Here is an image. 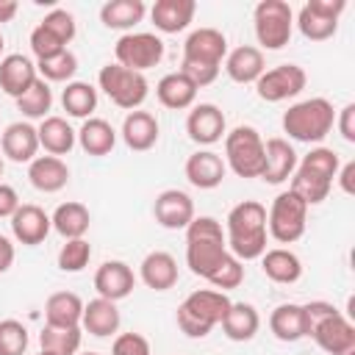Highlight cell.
<instances>
[{
	"mask_svg": "<svg viewBox=\"0 0 355 355\" xmlns=\"http://www.w3.org/2000/svg\"><path fill=\"white\" fill-rule=\"evenodd\" d=\"M294 25H297L300 33H302L305 39H311V42H324V39H330V36L338 31V19H330V17L319 14V11H313L308 3L300 8Z\"/></svg>",
	"mask_w": 355,
	"mask_h": 355,
	"instance_id": "obj_40",
	"label": "cell"
},
{
	"mask_svg": "<svg viewBox=\"0 0 355 355\" xmlns=\"http://www.w3.org/2000/svg\"><path fill=\"white\" fill-rule=\"evenodd\" d=\"M186 180L194 186V189H216L225 175H227V166H225V158L214 150H197L186 158Z\"/></svg>",
	"mask_w": 355,
	"mask_h": 355,
	"instance_id": "obj_19",
	"label": "cell"
},
{
	"mask_svg": "<svg viewBox=\"0 0 355 355\" xmlns=\"http://www.w3.org/2000/svg\"><path fill=\"white\" fill-rule=\"evenodd\" d=\"M61 105L75 119H89L97 108V89L86 80H69L61 92Z\"/></svg>",
	"mask_w": 355,
	"mask_h": 355,
	"instance_id": "obj_37",
	"label": "cell"
},
{
	"mask_svg": "<svg viewBox=\"0 0 355 355\" xmlns=\"http://www.w3.org/2000/svg\"><path fill=\"white\" fill-rule=\"evenodd\" d=\"M39 133V147H44L50 155L61 158V155H69V150L75 147L78 136L72 130V125L64 119V116H44L36 128Z\"/></svg>",
	"mask_w": 355,
	"mask_h": 355,
	"instance_id": "obj_31",
	"label": "cell"
},
{
	"mask_svg": "<svg viewBox=\"0 0 355 355\" xmlns=\"http://www.w3.org/2000/svg\"><path fill=\"white\" fill-rule=\"evenodd\" d=\"M67 44L61 39H55L44 25H36L31 31V53L36 55V61H44V58H53L58 53H64Z\"/></svg>",
	"mask_w": 355,
	"mask_h": 355,
	"instance_id": "obj_45",
	"label": "cell"
},
{
	"mask_svg": "<svg viewBox=\"0 0 355 355\" xmlns=\"http://www.w3.org/2000/svg\"><path fill=\"white\" fill-rule=\"evenodd\" d=\"M114 55H116V64L125 67V69H133V72H147L153 67L161 64L164 58V42L161 36L155 33H122L114 44Z\"/></svg>",
	"mask_w": 355,
	"mask_h": 355,
	"instance_id": "obj_11",
	"label": "cell"
},
{
	"mask_svg": "<svg viewBox=\"0 0 355 355\" xmlns=\"http://www.w3.org/2000/svg\"><path fill=\"white\" fill-rule=\"evenodd\" d=\"M266 208L258 200H241L230 208L225 219V241L227 252L241 263L255 261L266 252Z\"/></svg>",
	"mask_w": 355,
	"mask_h": 355,
	"instance_id": "obj_1",
	"label": "cell"
},
{
	"mask_svg": "<svg viewBox=\"0 0 355 355\" xmlns=\"http://www.w3.org/2000/svg\"><path fill=\"white\" fill-rule=\"evenodd\" d=\"M341 166V158L330 147H313L302 161H297V169L291 175V191L311 208L327 200L336 172Z\"/></svg>",
	"mask_w": 355,
	"mask_h": 355,
	"instance_id": "obj_3",
	"label": "cell"
},
{
	"mask_svg": "<svg viewBox=\"0 0 355 355\" xmlns=\"http://www.w3.org/2000/svg\"><path fill=\"white\" fill-rule=\"evenodd\" d=\"M75 136L86 155H108L116 144V130L111 128V122H105L100 116L83 119V125H80V130H75Z\"/></svg>",
	"mask_w": 355,
	"mask_h": 355,
	"instance_id": "obj_32",
	"label": "cell"
},
{
	"mask_svg": "<svg viewBox=\"0 0 355 355\" xmlns=\"http://www.w3.org/2000/svg\"><path fill=\"white\" fill-rule=\"evenodd\" d=\"M308 6H311L313 11L330 17V19H338V17L344 14V8H347L344 0H308Z\"/></svg>",
	"mask_w": 355,
	"mask_h": 355,
	"instance_id": "obj_51",
	"label": "cell"
},
{
	"mask_svg": "<svg viewBox=\"0 0 355 355\" xmlns=\"http://www.w3.org/2000/svg\"><path fill=\"white\" fill-rule=\"evenodd\" d=\"M194 0H155V6L150 8V19L161 33H180L194 19Z\"/></svg>",
	"mask_w": 355,
	"mask_h": 355,
	"instance_id": "obj_25",
	"label": "cell"
},
{
	"mask_svg": "<svg viewBox=\"0 0 355 355\" xmlns=\"http://www.w3.org/2000/svg\"><path fill=\"white\" fill-rule=\"evenodd\" d=\"M17 11H19V6L14 0H0V25L3 22H11L17 17Z\"/></svg>",
	"mask_w": 355,
	"mask_h": 355,
	"instance_id": "obj_54",
	"label": "cell"
},
{
	"mask_svg": "<svg viewBox=\"0 0 355 355\" xmlns=\"http://www.w3.org/2000/svg\"><path fill=\"white\" fill-rule=\"evenodd\" d=\"M19 205H22V202H19L17 189L8 186V183H0V219H11Z\"/></svg>",
	"mask_w": 355,
	"mask_h": 355,
	"instance_id": "obj_50",
	"label": "cell"
},
{
	"mask_svg": "<svg viewBox=\"0 0 355 355\" xmlns=\"http://www.w3.org/2000/svg\"><path fill=\"white\" fill-rule=\"evenodd\" d=\"M255 39L266 50H283L294 31V11L286 0H261L252 11Z\"/></svg>",
	"mask_w": 355,
	"mask_h": 355,
	"instance_id": "obj_9",
	"label": "cell"
},
{
	"mask_svg": "<svg viewBox=\"0 0 355 355\" xmlns=\"http://www.w3.org/2000/svg\"><path fill=\"white\" fill-rule=\"evenodd\" d=\"M261 269L272 283H280V286H291L302 277V261L297 258V252H291L286 247L266 250L261 255Z\"/></svg>",
	"mask_w": 355,
	"mask_h": 355,
	"instance_id": "obj_29",
	"label": "cell"
},
{
	"mask_svg": "<svg viewBox=\"0 0 355 355\" xmlns=\"http://www.w3.org/2000/svg\"><path fill=\"white\" fill-rule=\"evenodd\" d=\"M83 355H100V352H83Z\"/></svg>",
	"mask_w": 355,
	"mask_h": 355,
	"instance_id": "obj_57",
	"label": "cell"
},
{
	"mask_svg": "<svg viewBox=\"0 0 355 355\" xmlns=\"http://www.w3.org/2000/svg\"><path fill=\"white\" fill-rule=\"evenodd\" d=\"M230 297L216 288H197L178 305V327L189 338H205L227 313Z\"/></svg>",
	"mask_w": 355,
	"mask_h": 355,
	"instance_id": "obj_5",
	"label": "cell"
},
{
	"mask_svg": "<svg viewBox=\"0 0 355 355\" xmlns=\"http://www.w3.org/2000/svg\"><path fill=\"white\" fill-rule=\"evenodd\" d=\"M338 308L333 305V302H324V300H313V302H305L302 305V316H305V336L311 338V333L327 319V316H333Z\"/></svg>",
	"mask_w": 355,
	"mask_h": 355,
	"instance_id": "obj_48",
	"label": "cell"
},
{
	"mask_svg": "<svg viewBox=\"0 0 355 355\" xmlns=\"http://www.w3.org/2000/svg\"><path fill=\"white\" fill-rule=\"evenodd\" d=\"M297 169V153L294 147L288 144V139H280V136H272L263 141V172H261V180L277 186L283 180H288Z\"/></svg>",
	"mask_w": 355,
	"mask_h": 355,
	"instance_id": "obj_18",
	"label": "cell"
},
{
	"mask_svg": "<svg viewBox=\"0 0 355 355\" xmlns=\"http://www.w3.org/2000/svg\"><path fill=\"white\" fill-rule=\"evenodd\" d=\"M39 355H47V352H39Z\"/></svg>",
	"mask_w": 355,
	"mask_h": 355,
	"instance_id": "obj_58",
	"label": "cell"
},
{
	"mask_svg": "<svg viewBox=\"0 0 355 355\" xmlns=\"http://www.w3.org/2000/svg\"><path fill=\"white\" fill-rule=\"evenodd\" d=\"M39 25H44L55 39H61L64 44H69L75 39V17L67 8H53Z\"/></svg>",
	"mask_w": 355,
	"mask_h": 355,
	"instance_id": "obj_46",
	"label": "cell"
},
{
	"mask_svg": "<svg viewBox=\"0 0 355 355\" xmlns=\"http://www.w3.org/2000/svg\"><path fill=\"white\" fill-rule=\"evenodd\" d=\"M336 125H338V133H341V139L344 141H355V103H347L341 111H338V116H336Z\"/></svg>",
	"mask_w": 355,
	"mask_h": 355,
	"instance_id": "obj_49",
	"label": "cell"
},
{
	"mask_svg": "<svg viewBox=\"0 0 355 355\" xmlns=\"http://www.w3.org/2000/svg\"><path fill=\"white\" fill-rule=\"evenodd\" d=\"M269 330L277 341H300L305 338V316H302V305L297 302H283L269 313Z\"/></svg>",
	"mask_w": 355,
	"mask_h": 355,
	"instance_id": "obj_35",
	"label": "cell"
},
{
	"mask_svg": "<svg viewBox=\"0 0 355 355\" xmlns=\"http://www.w3.org/2000/svg\"><path fill=\"white\" fill-rule=\"evenodd\" d=\"M263 53L252 44H241L225 55V72L233 83H255L263 75Z\"/></svg>",
	"mask_w": 355,
	"mask_h": 355,
	"instance_id": "obj_26",
	"label": "cell"
},
{
	"mask_svg": "<svg viewBox=\"0 0 355 355\" xmlns=\"http://www.w3.org/2000/svg\"><path fill=\"white\" fill-rule=\"evenodd\" d=\"M311 338L327 352V355H355V324L336 311L333 316H327L313 333Z\"/></svg>",
	"mask_w": 355,
	"mask_h": 355,
	"instance_id": "obj_15",
	"label": "cell"
},
{
	"mask_svg": "<svg viewBox=\"0 0 355 355\" xmlns=\"http://www.w3.org/2000/svg\"><path fill=\"white\" fill-rule=\"evenodd\" d=\"M83 300L75 291H55L44 302V324L53 327H80Z\"/></svg>",
	"mask_w": 355,
	"mask_h": 355,
	"instance_id": "obj_30",
	"label": "cell"
},
{
	"mask_svg": "<svg viewBox=\"0 0 355 355\" xmlns=\"http://www.w3.org/2000/svg\"><path fill=\"white\" fill-rule=\"evenodd\" d=\"M28 327L17 319L0 322V355H25L28 349Z\"/></svg>",
	"mask_w": 355,
	"mask_h": 355,
	"instance_id": "obj_44",
	"label": "cell"
},
{
	"mask_svg": "<svg viewBox=\"0 0 355 355\" xmlns=\"http://www.w3.org/2000/svg\"><path fill=\"white\" fill-rule=\"evenodd\" d=\"M50 222H53V230L58 236H64V241L67 239H83L86 230H89V225H92V214H89V208L83 202L69 200V202H61L53 211Z\"/></svg>",
	"mask_w": 355,
	"mask_h": 355,
	"instance_id": "obj_34",
	"label": "cell"
},
{
	"mask_svg": "<svg viewBox=\"0 0 355 355\" xmlns=\"http://www.w3.org/2000/svg\"><path fill=\"white\" fill-rule=\"evenodd\" d=\"M83 330L80 327H53L44 324L39 333V347L47 355H78Z\"/></svg>",
	"mask_w": 355,
	"mask_h": 355,
	"instance_id": "obj_38",
	"label": "cell"
},
{
	"mask_svg": "<svg viewBox=\"0 0 355 355\" xmlns=\"http://www.w3.org/2000/svg\"><path fill=\"white\" fill-rule=\"evenodd\" d=\"M39 72H36V64L22 55V53H11V55H3L0 58V89L8 94V97H22L33 83H36Z\"/></svg>",
	"mask_w": 355,
	"mask_h": 355,
	"instance_id": "obj_21",
	"label": "cell"
},
{
	"mask_svg": "<svg viewBox=\"0 0 355 355\" xmlns=\"http://www.w3.org/2000/svg\"><path fill=\"white\" fill-rule=\"evenodd\" d=\"M139 277L153 291H169L178 283V261L164 250H153L139 263Z\"/></svg>",
	"mask_w": 355,
	"mask_h": 355,
	"instance_id": "obj_24",
	"label": "cell"
},
{
	"mask_svg": "<svg viewBox=\"0 0 355 355\" xmlns=\"http://www.w3.org/2000/svg\"><path fill=\"white\" fill-rule=\"evenodd\" d=\"M147 8L141 0H108L103 8H100V22L105 28H114V31H133V25H139L144 19Z\"/></svg>",
	"mask_w": 355,
	"mask_h": 355,
	"instance_id": "obj_36",
	"label": "cell"
},
{
	"mask_svg": "<svg viewBox=\"0 0 355 355\" xmlns=\"http://www.w3.org/2000/svg\"><path fill=\"white\" fill-rule=\"evenodd\" d=\"M244 280V263L236 258V255H225L222 263L208 275V283L216 288V291H227V288H239Z\"/></svg>",
	"mask_w": 355,
	"mask_h": 355,
	"instance_id": "obj_43",
	"label": "cell"
},
{
	"mask_svg": "<svg viewBox=\"0 0 355 355\" xmlns=\"http://www.w3.org/2000/svg\"><path fill=\"white\" fill-rule=\"evenodd\" d=\"M92 261V244L86 239H67L58 250V269L61 272H83Z\"/></svg>",
	"mask_w": 355,
	"mask_h": 355,
	"instance_id": "obj_42",
	"label": "cell"
},
{
	"mask_svg": "<svg viewBox=\"0 0 355 355\" xmlns=\"http://www.w3.org/2000/svg\"><path fill=\"white\" fill-rule=\"evenodd\" d=\"M227 55V39L216 28H197L183 42L180 72L200 89L219 78V69Z\"/></svg>",
	"mask_w": 355,
	"mask_h": 355,
	"instance_id": "obj_2",
	"label": "cell"
},
{
	"mask_svg": "<svg viewBox=\"0 0 355 355\" xmlns=\"http://www.w3.org/2000/svg\"><path fill=\"white\" fill-rule=\"evenodd\" d=\"M119 322H122V316H119V308H116V302H111V300H103V297L83 302L80 330H86L89 336H97V338H108V336H114V333L119 330Z\"/></svg>",
	"mask_w": 355,
	"mask_h": 355,
	"instance_id": "obj_23",
	"label": "cell"
},
{
	"mask_svg": "<svg viewBox=\"0 0 355 355\" xmlns=\"http://www.w3.org/2000/svg\"><path fill=\"white\" fill-rule=\"evenodd\" d=\"M155 97L164 108L169 111H183V108H191L194 100H197V86L178 69V72H169L164 75L158 83H155Z\"/></svg>",
	"mask_w": 355,
	"mask_h": 355,
	"instance_id": "obj_27",
	"label": "cell"
},
{
	"mask_svg": "<svg viewBox=\"0 0 355 355\" xmlns=\"http://www.w3.org/2000/svg\"><path fill=\"white\" fill-rule=\"evenodd\" d=\"M119 133L130 150L144 153V150L155 147V141H158V119L150 111H128Z\"/></svg>",
	"mask_w": 355,
	"mask_h": 355,
	"instance_id": "obj_28",
	"label": "cell"
},
{
	"mask_svg": "<svg viewBox=\"0 0 355 355\" xmlns=\"http://www.w3.org/2000/svg\"><path fill=\"white\" fill-rule=\"evenodd\" d=\"M17 108L28 119H44V116H50L47 114L53 108V89H50V83L42 80V78H36V83L22 97H17Z\"/></svg>",
	"mask_w": 355,
	"mask_h": 355,
	"instance_id": "obj_39",
	"label": "cell"
},
{
	"mask_svg": "<svg viewBox=\"0 0 355 355\" xmlns=\"http://www.w3.org/2000/svg\"><path fill=\"white\" fill-rule=\"evenodd\" d=\"M219 324L230 341H250V338H255V333L261 327V316H258L255 305H250V302H230V308Z\"/></svg>",
	"mask_w": 355,
	"mask_h": 355,
	"instance_id": "obj_33",
	"label": "cell"
},
{
	"mask_svg": "<svg viewBox=\"0 0 355 355\" xmlns=\"http://www.w3.org/2000/svg\"><path fill=\"white\" fill-rule=\"evenodd\" d=\"M133 286H136V275L125 261H103L94 272V288H97V297L103 300L119 302L130 297Z\"/></svg>",
	"mask_w": 355,
	"mask_h": 355,
	"instance_id": "obj_17",
	"label": "cell"
},
{
	"mask_svg": "<svg viewBox=\"0 0 355 355\" xmlns=\"http://www.w3.org/2000/svg\"><path fill=\"white\" fill-rule=\"evenodd\" d=\"M155 222L166 230H186L194 219V200L180 189H164L153 202Z\"/></svg>",
	"mask_w": 355,
	"mask_h": 355,
	"instance_id": "obj_14",
	"label": "cell"
},
{
	"mask_svg": "<svg viewBox=\"0 0 355 355\" xmlns=\"http://www.w3.org/2000/svg\"><path fill=\"white\" fill-rule=\"evenodd\" d=\"M28 180L36 191H44V194H55L61 191L67 183H69V166L64 158H55V155H36L31 164H28Z\"/></svg>",
	"mask_w": 355,
	"mask_h": 355,
	"instance_id": "obj_22",
	"label": "cell"
},
{
	"mask_svg": "<svg viewBox=\"0 0 355 355\" xmlns=\"http://www.w3.org/2000/svg\"><path fill=\"white\" fill-rule=\"evenodd\" d=\"M97 83L105 92V97L125 111H139V105L147 100L150 92V83L141 72L125 69L119 64H105L97 75Z\"/></svg>",
	"mask_w": 355,
	"mask_h": 355,
	"instance_id": "obj_10",
	"label": "cell"
},
{
	"mask_svg": "<svg viewBox=\"0 0 355 355\" xmlns=\"http://www.w3.org/2000/svg\"><path fill=\"white\" fill-rule=\"evenodd\" d=\"M227 255L225 230L214 216H194L186 227V266L191 275L205 277L222 263Z\"/></svg>",
	"mask_w": 355,
	"mask_h": 355,
	"instance_id": "obj_4",
	"label": "cell"
},
{
	"mask_svg": "<svg viewBox=\"0 0 355 355\" xmlns=\"http://www.w3.org/2000/svg\"><path fill=\"white\" fill-rule=\"evenodd\" d=\"M14 263V244L8 236H0V275L8 272Z\"/></svg>",
	"mask_w": 355,
	"mask_h": 355,
	"instance_id": "obj_53",
	"label": "cell"
},
{
	"mask_svg": "<svg viewBox=\"0 0 355 355\" xmlns=\"http://www.w3.org/2000/svg\"><path fill=\"white\" fill-rule=\"evenodd\" d=\"M186 133L194 144H202V147L216 144L227 133V122H225L222 108L214 105V103L191 105V111L186 116Z\"/></svg>",
	"mask_w": 355,
	"mask_h": 355,
	"instance_id": "obj_13",
	"label": "cell"
},
{
	"mask_svg": "<svg viewBox=\"0 0 355 355\" xmlns=\"http://www.w3.org/2000/svg\"><path fill=\"white\" fill-rule=\"evenodd\" d=\"M53 230V222H50V214L33 202H22L14 216H11V236L25 244V247H36L47 239V233Z\"/></svg>",
	"mask_w": 355,
	"mask_h": 355,
	"instance_id": "obj_16",
	"label": "cell"
},
{
	"mask_svg": "<svg viewBox=\"0 0 355 355\" xmlns=\"http://www.w3.org/2000/svg\"><path fill=\"white\" fill-rule=\"evenodd\" d=\"M111 355H153L150 341L141 333H119L111 344Z\"/></svg>",
	"mask_w": 355,
	"mask_h": 355,
	"instance_id": "obj_47",
	"label": "cell"
},
{
	"mask_svg": "<svg viewBox=\"0 0 355 355\" xmlns=\"http://www.w3.org/2000/svg\"><path fill=\"white\" fill-rule=\"evenodd\" d=\"M336 180H338L344 194H355V161H347L344 166H338Z\"/></svg>",
	"mask_w": 355,
	"mask_h": 355,
	"instance_id": "obj_52",
	"label": "cell"
},
{
	"mask_svg": "<svg viewBox=\"0 0 355 355\" xmlns=\"http://www.w3.org/2000/svg\"><path fill=\"white\" fill-rule=\"evenodd\" d=\"M305 225H308V205L291 189L288 191H280L272 200V205H269L266 233L275 241H280V244H294L297 239H302Z\"/></svg>",
	"mask_w": 355,
	"mask_h": 355,
	"instance_id": "obj_8",
	"label": "cell"
},
{
	"mask_svg": "<svg viewBox=\"0 0 355 355\" xmlns=\"http://www.w3.org/2000/svg\"><path fill=\"white\" fill-rule=\"evenodd\" d=\"M225 166H230L239 178H261L263 139L252 125H236L225 133Z\"/></svg>",
	"mask_w": 355,
	"mask_h": 355,
	"instance_id": "obj_7",
	"label": "cell"
},
{
	"mask_svg": "<svg viewBox=\"0 0 355 355\" xmlns=\"http://www.w3.org/2000/svg\"><path fill=\"white\" fill-rule=\"evenodd\" d=\"M36 72L47 83H69L75 78V72H78V55L67 47L64 53H58L53 58L36 61Z\"/></svg>",
	"mask_w": 355,
	"mask_h": 355,
	"instance_id": "obj_41",
	"label": "cell"
},
{
	"mask_svg": "<svg viewBox=\"0 0 355 355\" xmlns=\"http://www.w3.org/2000/svg\"><path fill=\"white\" fill-rule=\"evenodd\" d=\"M283 133H288V139L302 141V144H319L336 125V111L333 103L324 97H311V100H300L294 105H288V111L283 114Z\"/></svg>",
	"mask_w": 355,
	"mask_h": 355,
	"instance_id": "obj_6",
	"label": "cell"
},
{
	"mask_svg": "<svg viewBox=\"0 0 355 355\" xmlns=\"http://www.w3.org/2000/svg\"><path fill=\"white\" fill-rule=\"evenodd\" d=\"M0 178H3V155H0Z\"/></svg>",
	"mask_w": 355,
	"mask_h": 355,
	"instance_id": "obj_56",
	"label": "cell"
},
{
	"mask_svg": "<svg viewBox=\"0 0 355 355\" xmlns=\"http://www.w3.org/2000/svg\"><path fill=\"white\" fill-rule=\"evenodd\" d=\"M3 47H6V39H3V33H0V55H3Z\"/></svg>",
	"mask_w": 355,
	"mask_h": 355,
	"instance_id": "obj_55",
	"label": "cell"
},
{
	"mask_svg": "<svg viewBox=\"0 0 355 355\" xmlns=\"http://www.w3.org/2000/svg\"><path fill=\"white\" fill-rule=\"evenodd\" d=\"M308 83V75L300 64H277L272 69H263V75L255 80V92L263 103H283L297 97Z\"/></svg>",
	"mask_w": 355,
	"mask_h": 355,
	"instance_id": "obj_12",
	"label": "cell"
},
{
	"mask_svg": "<svg viewBox=\"0 0 355 355\" xmlns=\"http://www.w3.org/2000/svg\"><path fill=\"white\" fill-rule=\"evenodd\" d=\"M0 150L14 164H31L39 153V133L31 122H11L0 136Z\"/></svg>",
	"mask_w": 355,
	"mask_h": 355,
	"instance_id": "obj_20",
	"label": "cell"
}]
</instances>
